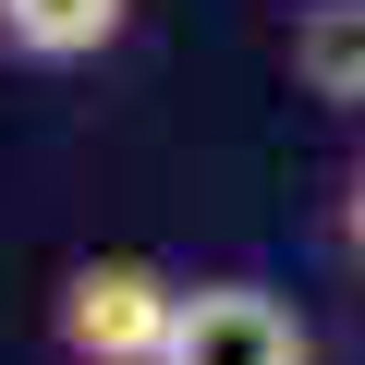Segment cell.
Segmentation results:
<instances>
[{
  "label": "cell",
  "instance_id": "cell-1",
  "mask_svg": "<svg viewBox=\"0 0 365 365\" xmlns=\"http://www.w3.org/2000/svg\"><path fill=\"white\" fill-rule=\"evenodd\" d=\"M182 317V280H158L146 256H98L61 280V353L73 365H158Z\"/></svg>",
  "mask_w": 365,
  "mask_h": 365
},
{
  "label": "cell",
  "instance_id": "cell-2",
  "mask_svg": "<svg viewBox=\"0 0 365 365\" xmlns=\"http://www.w3.org/2000/svg\"><path fill=\"white\" fill-rule=\"evenodd\" d=\"M158 365H317V341H304V317L268 280H195Z\"/></svg>",
  "mask_w": 365,
  "mask_h": 365
},
{
  "label": "cell",
  "instance_id": "cell-3",
  "mask_svg": "<svg viewBox=\"0 0 365 365\" xmlns=\"http://www.w3.org/2000/svg\"><path fill=\"white\" fill-rule=\"evenodd\" d=\"M134 25V0H0V49L13 61H98Z\"/></svg>",
  "mask_w": 365,
  "mask_h": 365
},
{
  "label": "cell",
  "instance_id": "cell-4",
  "mask_svg": "<svg viewBox=\"0 0 365 365\" xmlns=\"http://www.w3.org/2000/svg\"><path fill=\"white\" fill-rule=\"evenodd\" d=\"M292 73L329 110H365V0H317V13L292 25Z\"/></svg>",
  "mask_w": 365,
  "mask_h": 365
},
{
  "label": "cell",
  "instance_id": "cell-5",
  "mask_svg": "<svg viewBox=\"0 0 365 365\" xmlns=\"http://www.w3.org/2000/svg\"><path fill=\"white\" fill-rule=\"evenodd\" d=\"M341 244L365 256V158H353V182H341Z\"/></svg>",
  "mask_w": 365,
  "mask_h": 365
}]
</instances>
